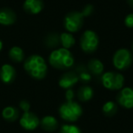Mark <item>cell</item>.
I'll return each mask as SVG.
<instances>
[{"label":"cell","instance_id":"obj_1","mask_svg":"<svg viewBox=\"0 0 133 133\" xmlns=\"http://www.w3.org/2000/svg\"><path fill=\"white\" fill-rule=\"evenodd\" d=\"M24 69L31 78L41 80L48 74V65L44 57L39 55H32L26 59Z\"/></svg>","mask_w":133,"mask_h":133},{"label":"cell","instance_id":"obj_21","mask_svg":"<svg viewBox=\"0 0 133 133\" xmlns=\"http://www.w3.org/2000/svg\"><path fill=\"white\" fill-rule=\"evenodd\" d=\"M118 111V105L113 101H107L102 106V112L105 116L112 117Z\"/></svg>","mask_w":133,"mask_h":133},{"label":"cell","instance_id":"obj_17","mask_svg":"<svg viewBox=\"0 0 133 133\" xmlns=\"http://www.w3.org/2000/svg\"><path fill=\"white\" fill-rule=\"evenodd\" d=\"M59 44L60 35L57 32H50L44 38V45L48 48H56Z\"/></svg>","mask_w":133,"mask_h":133},{"label":"cell","instance_id":"obj_20","mask_svg":"<svg viewBox=\"0 0 133 133\" xmlns=\"http://www.w3.org/2000/svg\"><path fill=\"white\" fill-rule=\"evenodd\" d=\"M8 56H9L10 59L14 62L19 63L21 61L24 60L25 58V53L23 49L19 46H13L10 48L9 52H8Z\"/></svg>","mask_w":133,"mask_h":133},{"label":"cell","instance_id":"obj_13","mask_svg":"<svg viewBox=\"0 0 133 133\" xmlns=\"http://www.w3.org/2000/svg\"><path fill=\"white\" fill-rule=\"evenodd\" d=\"M17 20L16 13L10 8H2L0 9V24L3 26L13 25Z\"/></svg>","mask_w":133,"mask_h":133},{"label":"cell","instance_id":"obj_10","mask_svg":"<svg viewBox=\"0 0 133 133\" xmlns=\"http://www.w3.org/2000/svg\"><path fill=\"white\" fill-rule=\"evenodd\" d=\"M78 82V77L75 71H69L61 75L58 79V86L61 89H72Z\"/></svg>","mask_w":133,"mask_h":133},{"label":"cell","instance_id":"obj_3","mask_svg":"<svg viewBox=\"0 0 133 133\" xmlns=\"http://www.w3.org/2000/svg\"><path fill=\"white\" fill-rule=\"evenodd\" d=\"M58 113L61 118L66 121L75 122L81 117L83 109L78 102L72 100V101H66L61 104L58 109Z\"/></svg>","mask_w":133,"mask_h":133},{"label":"cell","instance_id":"obj_6","mask_svg":"<svg viewBox=\"0 0 133 133\" xmlns=\"http://www.w3.org/2000/svg\"><path fill=\"white\" fill-rule=\"evenodd\" d=\"M63 25L69 33L72 34L78 32L84 25V17L80 11H71L65 16Z\"/></svg>","mask_w":133,"mask_h":133},{"label":"cell","instance_id":"obj_30","mask_svg":"<svg viewBox=\"0 0 133 133\" xmlns=\"http://www.w3.org/2000/svg\"><path fill=\"white\" fill-rule=\"evenodd\" d=\"M132 52H133V44H132Z\"/></svg>","mask_w":133,"mask_h":133},{"label":"cell","instance_id":"obj_23","mask_svg":"<svg viewBox=\"0 0 133 133\" xmlns=\"http://www.w3.org/2000/svg\"><path fill=\"white\" fill-rule=\"evenodd\" d=\"M77 75L78 77V81L82 82V83H89L91 80V74L89 72V70H85Z\"/></svg>","mask_w":133,"mask_h":133},{"label":"cell","instance_id":"obj_2","mask_svg":"<svg viewBox=\"0 0 133 133\" xmlns=\"http://www.w3.org/2000/svg\"><path fill=\"white\" fill-rule=\"evenodd\" d=\"M48 63L50 66L60 70L71 69L75 64L74 56L69 49L57 48L54 49L48 57Z\"/></svg>","mask_w":133,"mask_h":133},{"label":"cell","instance_id":"obj_25","mask_svg":"<svg viewBox=\"0 0 133 133\" xmlns=\"http://www.w3.org/2000/svg\"><path fill=\"white\" fill-rule=\"evenodd\" d=\"M124 24L128 28H133V13L126 16L125 19H124Z\"/></svg>","mask_w":133,"mask_h":133},{"label":"cell","instance_id":"obj_24","mask_svg":"<svg viewBox=\"0 0 133 133\" xmlns=\"http://www.w3.org/2000/svg\"><path fill=\"white\" fill-rule=\"evenodd\" d=\"M80 12H81L82 16H83L84 17H89V16L92 15L93 12H94V8H93L92 5L88 4V5H86L83 8H82V10Z\"/></svg>","mask_w":133,"mask_h":133},{"label":"cell","instance_id":"obj_5","mask_svg":"<svg viewBox=\"0 0 133 133\" xmlns=\"http://www.w3.org/2000/svg\"><path fill=\"white\" fill-rule=\"evenodd\" d=\"M80 48L87 54H92L98 49L99 38L98 34L93 30H85L80 37Z\"/></svg>","mask_w":133,"mask_h":133},{"label":"cell","instance_id":"obj_28","mask_svg":"<svg viewBox=\"0 0 133 133\" xmlns=\"http://www.w3.org/2000/svg\"><path fill=\"white\" fill-rule=\"evenodd\" d=\"M127 3H128V5H129V6L133 8V0H127Z\"/></svg>","mask_w":133,"mask_h":133},{"label":"cell","instance_id":"obj_19","mask_svg":"<svg viewBox=\"0 0 133 133\" xmlns=\"http://www.w3.org/2000/svg\"><path fill=\"white\" fill-rule=\"evenodd\" d=\"M75 43H76V39L71 33L64 32L60 34V44L62 45L63 48L69 49L74 46Z\"/></svg>","mask_w":133,"mask_h":133},{"label":"cell","instance_id":"obj_11","mask_svg":"<svg viewBox=\"0 0 133 133\" xmlns=\"http://www.w3.org/2000/svg\"><path fill=\"white\" fill-rule=\"evenodd\" d=\"M23 8L28 14L37 15L44 8V3L42 0H25Z\"/></svg>","mask_w":133,"mask_h":133},{"label":"cell","instance_id":"obj_9","mask_svg":"<svg viewBox=\"0 0 133 133\" xmlns=\"http://www.w3.org/2000/svg\"><path fill=\"white\" fill-rule=\"evenodd\" d=\"M19 124L23 129L26 130H34L36 129L40 124L38 117L33 112H24L19 119Z\"/></svg>","mask_w":133,"mask_h":133},{"label":"cell","instance_id":"obj_12","mask_svg":"<svg viewBox=\"0 0 133 133\" xmlns=\"http://www.w3.org/2000/svg\"><path fill=\"white\" fill-rule=\"evenodd\" d=\"M16 69L9 64H5L0 69V79L6 84H9L15 80Z\"/></svg>","mask_w":133,"mask_h":133},{"label":"cell","instance_id":"obj_16","mask_svg":"<svg viewBox=\"0 0 133 133\" xmlns=\"http://www.w3.org/2000/svg\"><path fill=\"white\" fill-rule=\"evenodd\" d=\"M94 96V90L89 85H83L78 89L77 97L82 102H87L90 100Z\"/></svg>","mask_w":133,"mask_h":133},{"label":"cell","instance_id":"obj_27","mask_svg":"<svg viewBox=\"0 0 133 133\" xmlns=\"http://www.w3.org/2000/svg\"><path fill=\"white\" fill-rule=\"evenodd\" d=\"M65 98H66V101H72L74 100L75 98V92L72 89H66V94H65Z\"/></svg>","mask_w":133,"mask_h":133},{"label":"cell","instance_id":"obj_18","mask_svg":"<svg viewBox=\"0 0 133 133\" xmlns=\"http://www.w3.org/2000/svg\"><path fill=\"white\" fill-rule=\"evenodd\" d=\"M2 117L6 121L14 122L19 118V110L12 106L6 107L2 111Z\"/></svg>","mask_w":133,"mask_h":133},{"label":"cell","instance_id":"obj_14","mask_svg":"<svg viewBox=\"0 0 133 133\" xmlns=\"http://www.w3.org/2000/svg\"><path fill=\"white\" fill-rule=\"evenodd\" d=\"M87 68L89 72L95 77L102 76L104 71V65L99 59L92 58L88 62Z\"/></svg>","mask_w":133,"mask_h":133},{"label":"cell","instance_id":"obj_8","mask_svg":"<svg viewBox=\"0 0 133 133\" xmlns=\"http://www.w3.org/2000/svg\"><path fill=\"white\" fill-rule=\"evenodd\" d=\"M117 101L122 108L133 109V89L129 87L122 88L117 95Z\"/></svg>","mask_w":133,"mask_h":133},{"label":"cell","instance_id":"obj_7","mask_svg":"<svg viewBox=\"0 0 133 133\" xmlns=\"http://www.w3.org/2000/svg\"><path fill=\"white\" fill-rule=\"evenodd\" d=\"M112 62L118 70H126L131 66L133 62L132 54L127 48H119L113 55Z\"/></svg>","mask_w":133,"mask_h":133},{"label":"cell","instance_id":"obj_29","mask_svg":"<svg viewBox=\"0 0 133 133\" xmlns=\"http://www.w3.org/2000/svg\"><path fill=\"white\" fill-rule=\"evenodd\" d=\"M2 48H3V43H2V41L0 40V51L2 50Z\"/></svg>","mask_w":133,"mask_h":133},{"label":"cell","instance_id":"obj_22","mask_svg":"<svg viewBox=\"0 0 133 133\" xmlns=\"http://www.w3.org/2000/svg\"><path fill=\"white\" fill-rule=\"evenodd\" d=\"M59 133H81L80 129L76 125L72 124H65L60 128Z\"/></svg>","mask_w":133,"mask_h":133},{"label":"cell","instance_id":"obj_26","mask_svg":"<svg viewBox=\"0 0 133 133\" xmlns=\"http://www.w3.org/2000/svg\"><path fill=\"white\" fill-rule=\"evenodd\" d=\"M19 108H20L24 112H28L30 109V103L28 100L23 99V100H21L20 103H19Z\"/></svg>","mask_w":133,"mask_h":133},{"label":"cell","instance_id":"obj_4","mask_svg":"<svg viewBox=\"0 0 133 133\" xmlns=\"http://www.w3.org/2000/svg\"><path fill=\"white\" fill-rule=\"evenodd\" d=\"M124 82V76L116 71H108L101 76L102 85L105 89L109 90H120L123 88Z\"/></svg>","mask_w":133,"mask_h":133},{"label":"cell","instance_id":"obj_15","mask_svg":"<svg viewBox=\"0 0 133 133\" xmlns=\"http://www.w3.org/2000/svg\"><path fill=\"white\" fill-rule=\"evenodd\" d=\"M39 125L41 126L44 130L48 131V132H51V131H54L57 129L58 127V122H57V118L53 116H45L43 117L40 119V124Z\"/></svg>","mask_w":133,"mask_h":133}]
</instances>
